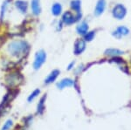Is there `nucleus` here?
Listing matches in <instances>:
<instances>
[{
	"label": "nucleus",
	"instance_id": "nucleus-1",
	"mask_svg": "<svg viewBox=\"0 0 131 130\" xmlns=\"http://www.w3.org/2000/svg\"><path fill=\"white\" fill-rule=\"evenodd\" d=\"M29 51V45L25 41H13L8 45V52L13 57H21Z\"/></svg>",
	"mask_w": 131,
	"mask_h": 130
},
{
	"label": "nucleus",
	"instance_id": "nucleus-2",
	"mask_svg": "<svg viewBox=\"0 0 131 130\" xmlns=\"http://www.w3.org/2000/svg\"><path fill=\"white\" fill-rule=\"evenodd\" d=\"M22 80V75L18 73H12L6 77V83L9 87H15L19 85Z\"/></svg>",
	"mask_w": 131,
	"mask_h": 130
},
{
	"label": "nucleus",
	"instance_id": "nucleus-3",
	"mask_svg": "<svg viewBox=\"0 0 131 130\" xmlns=\"http://www.w3.org/2000/svg\"><path fill=\"white\" fill-rule=\"evenodd\" d=\"M46 58V54L43 50H40L36 53L35 55V60L33 62V68L35 70H39L40 68V66L45 63Z\"/></svg>",
	"mask_w": 131,
	"mask_h": 130
},
{
	"label": "nucleus",
	"instance_id": "nucleus-4",
	"mask_svg": "<svg viewBox=\"0 0 131 130\" xmlns=\"http://www.w3.org/2000/svg\"><path fill=\"white\" fill-rule=\"evenodd\" d=\"M127 13L126 8L122 5H116L113 9V15L117 19H122Z\"/></svg>",
	"mask_w": 131,
	"mask_h": 130
},
{
	"label": "nucleus",
	"instance_id": "nucleus-5",
	"mask_svg": "<svg viewBox=\"0 0 131 130\" xmlns=\"http://www.w3.org/2000/svg\"><path fill=\"white\" fill-rule=\"evenodd\" d=\"M62 21L66 25H73V23H75L77 20H76V18H74V16H73L71 12L67 11L63 14Z\"/></svg>",
	"mask_w": 131,
	"mask_h": 130
},
{
	"label": "nucleus",
	"instance_id": "nucleus-6",
	"mask_svg": "<svg viewBox=\"0 0 131 130\" xmlns=\"http://www.w3.org/2000/svg\"><path fill=\"white\" fill-rule=\"evenodd\" d=\"M73 84H74V81L72 79H63L62 80H60V82L57 84V87H58L59 89L62 90L64 89L65 87H73Z\"/></svg>",
	"mask_w": 131,
	"mask_h": 130
},
{
	"label": "nucleus",
	"instance_id": "nucleus-7",
	"mask_svg": "<svg viewBox=\"0 0 131 130\" xmlns=\"http://www.w3.org/2000/svg\"><path fill=\"white\" fill-rule=\"evenodd\" d=\"M86 48V43L84 40H78L75 43V47H74V53L76 55L82 53L84 52Z\"/></svg>",
	"mask_w": 131,
	"mask_h": 130
},
{
	"label": "nucleus",
	"instance_id": "nucleus-8",
	"mask_svg": "<svg viewBox=\"0 0 131 130\" xmlns=\"http://www.w3.org/2000/svg\"><path fill=\"white\" fill-rule=\"evenodd\" d=\"M31 10H32V13L36 16H39L40 14L41 8L39 0H32L31 1Z\"/></svg>",
	"mask_w": 131,
	"mask_h": 130
},
{
	"label": "nucleus",
	"instance_id": "nucleus-9",
	"mask_svg": "<svg viewBox=\"0 0 131 130\" xmlns=\"http://www.w3.org/2000/svg\"><path fill=\"white\" fill-rule=\"evenodd\" d=\"M105 7H106V2H105V0H99L96 5L95 11H94L95 12V15L100 16L101 14H102L105 10Z\"/></svg>",
	"mask_w": 131,
	"mask_h": 130
},
{
	"label": "nucleus",
	"instance_id": "nucleus-10",
	"mask_svg": "<svg viewBox=\"0 0 131 130\" xmlns=\"http://www.w3.org/2000/svg\"><path fill=\"white\" fill-rule=\"evenodd\" d=\"M59 74H60V71H59V70L52 71V72L47 77H46V79L45 80V83L46 84V85H48V84H51V83L54 82V80L57 79V77L59 76Z\"/></svg>",
	"mask_w": 131,
	"mask_h": 130
},
{
	"label": "nucleus",
	"instance_id": "nucleus-11",
	"mask_svg": "<svg viewBox=\"0 0 131 130\" xmlns=\"http://www.w3.org/2000/svg\"><path fill=\"white\" fill-rule=\"evenodd\" d=\"M129 31L127 27H124V26H120L116 29V31L114 32V36L115 37H117V38H120L122 36H125V35H128Z\"/></svg>",
	"mask_w": 131,
	"mask_h": 130
},
{
	"label": "nucleus",
	"instance_id": "nucleus-12",
	"mask_svg": "<svg viewBox=\"0 0 131 130\" xmlns=\"http://www.w3.org/2000/svg\"><path fill=\"white\" fill-rule=\"evenodd\" d=\"M15 5H16L17 9L19 10L21 13H25V12H26L27 6H28L27 2L22 1V0H18V1H16Z\"/></svg>",
	"mask_w": 131,
	"mask_h": 130
},
{
	"label": "nucleus",
	"instance_id": "nucleus-13",
	"mask_svg": "<svg viewBox=\"0 0 131 130\" xmlns=\"http://www.w3.org/2000/svg\"><path fill=\"white\" fill-rule=\"evenodd\" d=\"M88 26L86 22L81 23V24L77 27V32L81 35H83V36L86 33H88Z\"/></svg>",
	"mask_w": 131,
	"mask_h": 130
},
{
	"label": "nucleus",
	"instance_id": "nucleus-14",
	"mask_svg": "<svg viewBox=\"0 0 131 130\" xmlns=\"http://www.w3.org/2000/svg\"><path fill=\"white\" fill-rule=\"evenodd\" d=\"M62 11V7H61V5L59 3H56L52 5V12L54 16H59Z\"/></svg>",
	"mask_w": 131,
	"mask_h": 130
},
{
	"label": "nucleus",
	"instance_id": "nucleus-15",
	"mask_svg": "<svg viewBox=\"0 0 131 130\" xmlns=\"http://www.w3.org/2000/svg\"><path fill=\"white\" fill-rule=\"evenodd\" d=\"M123 53L122 51L120 50H117V49H107L106 52H105V54L108 56H113V57H115V56H119V55H122Z\"/></svg>",
	"mask_w": 131,
	"mask_h": 130
},
{
	"label": "nucleus",
	"instance_id": "nucleus-16",
	"mask_svg": "<svg viewBox=\"0 0 131 130\" xmlns=\"http://www.w3.org/2000/svg\"><path fill=\"white\" fill-rule=\"evenodd\" d=\"M71 7L73 10H74L75 11H77L78 13H81V1L80 0H73L71 2Z\"/></svg>",
	"mask_w": 131,
	"mask_h": 130
},
{
	"label": "nucleus",
	"instance_id": "nucleus-17",
	"mask_svg": "<svg viewBox=\"0 0 131 130\" xmlns=\"http://www.w3.org/2000/svg\"><path fill=\"white\" fill-rule=\"evenodd\" d=\"M46 96V95H44V97L40 100L39 105H38V114H41L42 113H43V111H44V108H45Z\"/></svg>",
	"mask_w": 131,
	"mask_h": 130
},
{
	"label": "nucleus",
	"instance_id": "nucleus-18",
	"mask_svg": "<svg viewBox=\"0 0 131 130\" xmlns=\"http://www.w3.org/2000/svg\"><path fill=\"white\" fill-rule=\"evenodd\" d=\"M39 93H40L39 89H36V90H34V91H33L32 93H31V95L28 97V101H29V102H31V101H32V100H34L38 95H39Z\"/></svg>",
	"mask_w": 131,
	"mask_h": 130
},
{
	"label": "nucleus",
	"instance_id": "nucleus-19",
	"mask_svg": "<svg viewBox=\"0 0 131 130\" xmlns=\"http://www.w3.org/2000/svg\"><path fill=\"white\" fill-rule=\"evenodd\" d=\"M94 37V31H90V32H88L84 35V39H85L86 41H91Z\"/></svg>",
	"mask_w": 131,
	"mask_h": 130
},
{
	"label": "nucleus",
	"instance_id": "nucleus-20",
	"mask_svg": "<svg viewBox=\"0 0 131 130\" xmlns=\"http://www.w3.org/2000/svg\"><path fill=\"white\" fill-rule=\"evenodd\" d=\"M12 124H13L12 121V120H8L5 123V125L3 126V127H2V130H9L10 128V127L12 126Z\"/></svg>",
	"mask_w": 131,
	"mask_h": 130
},
{
	"label": "nucleus",
	"instance_id": "nucleus-21",
	"mask_svg": "<svg viewBox=\"0 0 131 130\" xmlns=\"http://www.w3.org/2000/svg\"><path fill=\"white\" fill-rule=\"evenodd\" d=\"M73 65H74V62L71 63V65H69V66H68V67H67V70H70V69H72V68H73Z\"/></svg>",
	"mask_w": 131,
	"mask_h": 130
}]
</instances>
